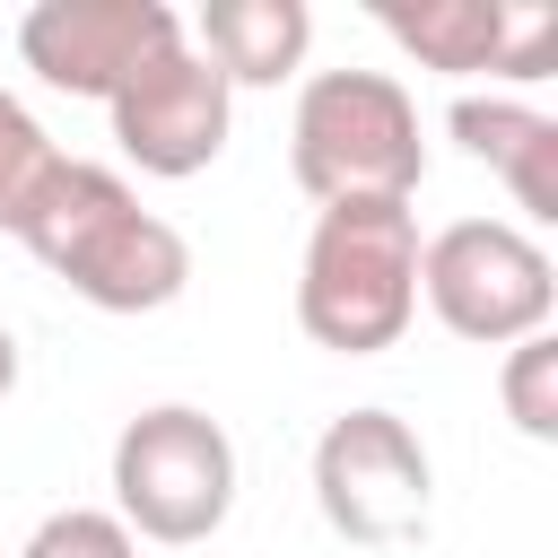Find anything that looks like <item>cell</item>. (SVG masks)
<instances>
[{"mask_svg": "<svg viewBox=\"0 0 558 558\" xmlns=\"http://www.w3.org/2000/svg\"><path fill=\"white\" fill-rule=\"evenodd\" d=\"M17 558H140V541L113 523V506H61L26 532Z\"/></svg>", "mask_w": 558, "mask_h": 558, "instance_id": "cell-14", "label": "cell"}, {"mask_svg": "<svg viewBox=\"0 0 558 558\" xmlns=\"http://www.w3.org/2000/svg\"><path fill=\"white\" fill-rule=\"evenodd\" d=\"M445 131L462 140V157H480L514 192L523 218H541V227L558 218V122L541 105H523V96H453Z\"/></svg>", "mask_w": 558, "mask_h": 558, "instance_id": "cell-10", "label": "cell"}, {"mask_svg": "<svg viewBox=\"0 0 558 558\" xmlns=\"http://www.w3.org/2000/svg\"><path fill=\"white\" fill-rule=\"evenodd\" d=\"M427 497H436V471H427V445H418L410 418L340 410L314 436V506H323V523L340 541H357V549L418 541L427 532Z\"/></svg>", "mask_w": 558, "mask_h": 558, "instance_id": "cell-6", "label": "cell"}, {"mask_svg": "<svg viewBox=\"0 0 558 558\" xmlns=\"http://www.w3.org/2000/svg\"><path fill=\"white\" fill-rule=\"evenodd\" d=\"M105 113H113V148H122L140 174L183 183V174L218 166L227 131H235V87H227V78L192 52V35H183V44H166L148 70H131V78L105 96Z\"/></svg>", "mask_w": 558, "mask_h": 558, "instance_id": "cell-7", "label": "cell"}, {"mask_svg": "<svg viewBox=\"0 0 558 558\" xmlns=\"http://www.w3.org/2000/svg\"><path fill=\"white\" fill-rule=\"evenodd\" d=\"M52 166H61V148H52V131L0 87V235H17L26 227V209H35V192L52 183Z\"/></svg>", "mask_w": 558, "mask_h": 558, "instance_id": "cell-12", "label": "cell"}, {"mask_svg": "<svg viewBox=\"0 0 558 558\" xmlns=\"http://www.w3.org/2000/svg\"><path fill=\"white\" fill-rule=\"evenodd\" d=\"M375 26L445 78H549L558 70V9L541 0H384Z\"/></svg>", "mask_w": 558, "mask_h": 558, "instance_id": "cell-8", "label": "cell"}, {"mask_svg": "<svg viewBox=\"0 0 558 558\" xmlns=\"http://www.w3.org/2000/svg\"><path fill=\"white\" fill-rule=\"evenodd\" d=\"M17 244L96 314H157L192 279V244L113 166H87V157L52 166V183L35 192Z\"/></svg>", "mask_w": 558, "mask_h": 558, "instance_id": "cell-1", "label": "cell"}, {"mask_svg": "<svg viewBox=\"0 0 558 558\" xmlns=\"http://www.w3.org/2000/svg\"><path fill=\"white\" fill-rule=\"evenodd\" d=\"M418 296L427 314L471 349H514L549 331L558 314V262L514 218H453L418 244Z\"/></svg>", "mask_w": 558, "mask_h": 558, "instance_id": "cell-5", "label": "cell"}, {"mask_svg": "<svg viewBox=\"0 0 558 558\" xmlns=\"http://www.w3.org/2000/svg\"><path fill=\"white\" fill-rule=\"evenodd\" d=\"M227 514H235V436L209 410L157 401L140 418H122V436H113V523L131 541L192 549Z\"/></svg>", "mask_w": 558, "mask_h": 558, "instance_id": "cell-4", "label": "cell"}, {"mask_svg": "<svg viewBox=\"0 0 558 558\" xmlns=\"http://www.w3.org/2000/svg\"><path fill=\"white\" fill-rule=\"evenodd\" d=\"M166 44H183V17L166 0H35L17 17V61L61 96H113L131 70H148Z\"/></svg>", "mask_w": 558, "mask_h": 558, "instance_id": "cell-9", "label": "cell"}, {"mask_svg": "<svg viewBox=\"0 0 558 558\" xmlns=\"http://www.w3.org/2000/svg\"><path fill=\"white\" fill-rule=\"evenodd\" d=\"M9 392H17V331L0 323V401H9Z\"/></svg>", "mask_w": 558, "mask_h": 558, "instance_id": "cell-15", "label": "cell"}, {"mask_svg": "<svg viewBox=\"0 0 558 558\" xmlns=\"http://www.w3.org/2000/svg\"><path fill=\"white\" fill-rule=\"evenodd\" d=\"M418 209L410 201H331L314 209L296 262V331L331 357H384L418 314Z\"/></svg>", "mask_w": 558, "mask_h": 558, "instance_id": "cell-2", "label": "cell"}, {"mask_svg": "<svg viewBox=\"0 0 558 558\" xmlns=\"http://www.w3.org/2000/svg\"><path fill=\"white\" fill-rule=\"evenodd\" d=\"M288 174L314 209L331 201H410L427 183L418 105L392 70H314L288 113Z\"/></svg>", "mask_w": 558, "mask_h": 558, "instance_id": "cell-3", "label": "cell"}, {"mask_svg": "<svg viewBox=\"0 0 558 558\" xmlns=\"http://www.w3.org/2000/svg\"><path fill=\"white\" fill-rule=\"evenodd\" d=\"M497 401H506V418H514L532 445H558V340H549V331H532V340L506 349Z\"/></svg>", "mask_w": 558, "mask_h": 558, "instance_id": "cell-13", "label": "cell"}, {"mask_svg": "<svg viewBox=\"0 0 558 558\" xmlns=\"http://www.w3.org/2000/svg\"><path fill=\"white\" fill-rule=\"evenodd\" d=\"M314 44V9L305 0H209L192 26V52L227 78V87H279L305 70Z\"/></svg>", "mask_w": 558, "mask_h": 558, "instance_id": "cell-11", "label": "cell"}]
</instances>
